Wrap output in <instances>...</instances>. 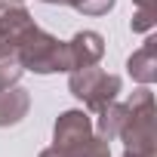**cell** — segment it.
Instances as JSON below:
<instances>
[{"label": "cell", "instance_id": "6da1fadb", "mask_svg": "<svg viewBox=\"0 0 157 157\" xmlns=\"http://www.w3.org/2000/svg\"><path fill=\"white\" fill-rule=\"evenodd\" d=\"M154 96L151 90H136L126 102V120L120 129V139L126 142V151L139 154H154L157 151V126H154Z\"/></svg>", "mask_w": 157, "mask_h": 157}, {"label": "cell", "instance_id": "7a4b0ae2", "mask_svg": "<svg viewBox=\"0 0 157 157\" xmlns=\"http://www.w3.org/2000/svg\"><path fill=\"white\" fill-rule=\"evenodd\" d=\"M16 52H19V62H22L25 71H34V74L68 71V52H65V43L56 40L52 34L40 31L37 25L16 43Z\"/></svg>", "mask_w": 157, "mask_h": 157}, {"label": "cell", "instance_id": "3957f363", "mask_svg": "<svg viewBox=\"0 0 157 157\" xmlns=\"http://www.w3.org/2000/svg\"><path fill=\"white\" fill-rule=\"evenodd\" d=\"M68 90L80 99L90 111L99 114L102 108H108V105L117 99V93H120V77H117V74H108V71H102V68H96V65H90V68L71 71Z\"/></svg>", "mask_w": 157, "mask_h": 157}, {"label": "cell", "instance_id": "277c9868", "mask_svg": "<svg viewBox=\"0 0 157 157\" xmlns=\"http://www.w3.org/2000/svg\"><path fill=\"white\" fill-rule=\"evenodd\" d=\"M93 139H96V129H93V120L83 111L59 114L56 129H52V148L56 151H62L65 157H83L90 151Z\"/></svg>", "mask_w": 157, "mask_h": 157}, {"label": "cell", "instance_id": "5b68a950", "mask_svg": "<svg viewBox=\"0 0 157 157\" xmlns=\"http://www.w3.org/2000/svg\"><path fill=\"white\" fill-rule=\"evenodd\" d=\"M65 52H68V71L90 68V65H96L105 56V40L96 31H80V34H74L65 43Z\"/></svg>", "mask_w": 157, "mask_h": 157}, {"label": "cell", "instance_id": "8992f818", "mask_svg": "<svg viewBox=\"0 0 157 157\" xmlns=\"http://www.w3.org/2000/svg\"><path fill=\"white\" fill-rule=\"evenodd\" d=\"M31 28H34V19L22 6V0H0V40L16 46Z\"/></svg>", "mask_w": 157, "mask_h": 157}, {"label": "cell", "instance_id": "52a82bcc", "mask_svg": "<svg viewBox=\"0 0 157 157\" xmlns=\"http://www.w3.org/2000/svg\"><path fill=\"white\" fill-rule=\"evenodd\" d=\"M126 71H129V77L132 80H139V83H154L157 80V40H145V46L142 49H136L132 56H129V62H126Z\"/></svg>", "mask_w": 157, "mask_h": 157}, {"label": "cell", "instance_id": "ba28073f", "mask_svg": "<svg viewBox=\"0 0 157 157\" xmlns=\"http://www.w3.org/2000/svg\"><path fill=\"white\" fill-rule=\"evenodd\" d=\"M31 108V96L22 86H3L0 90V126H16Z\"/></svg>", "mask_w": 157, "mask_h": 157}, {"label": "cell", "instance_id": "9c48e42d", "mask_svg": "<svg viewBox=\"0 0 157 157\" xmlns=\"http://www.w3.org/2000/svg\"><path fill=\"white\" fill-rule=\"evenodd\" d=\"M123 120H126V105L111 102L108 108H102V111H99V123H96L93 129H96V136H99V139L111 142V139H117V136H120Z\"/></svg>", "mask_w": 157, "mask_h": 157}, {"label": "cell", "instance_id": "30bf717a", "mask_svg": "<svg viewBox=\"0 0 157 157\" xmlns=\"http://www.w3.org/2000/svg\"><path fill=\"white\" fill-rule=\"evenodd\" d=\"M22 62H19V52L13 43L6 40H0V90L3 86H16L19 83V77H22Z\"/></svg>", "mask_w": 157, "mask_h": 157}, {"label": "cell", "instance_id": "8fae6325", "mask_svg": "<svg viewBox=\"0 0 157 157\" xmlns=\"http://www.w3.org/2000/svg\"><path fill=\"white\" fill-rule=\"evenodd\" d=\"M71 6L77 13H83V16H105L114 6V0H74Z\"/></svg>", "mask_w": 157, "mask_h": 157}, {"label": "cell", "instance_id": "7c38bea8", "mask_svg": "<svg viewBox=\"0 0 157 157\" xmlns=\"http://www.w3.org/2000/svg\"><path fill=\"white\" fill-rule=\"evenodd\" d=\"M157 22V6H139V13L132 16V31H151Z\"/></svg>", "mask_w": 157, "mask_h": 157}, {"label": "cell", "instance_id": "4fadbf2b", "mask_svg": "<svg viewBox=\"0 0 157 157\" xmlns=\"http://www.w3.org/2000/svg\"><path fill=\"white\" fill-rule=\"evenodd\" d=\"M83 157H111V142H105V139H93V145H90V151L83 154Z\"/></svg>", "mask_w": 157, "mask_h": 157}, {"label": "cell", "instance_id": "5bb4252c", "mask_svg": "<svg viewBox=\"0 0 157 157\" xmlns=\"http://www.w3.org/2000/svg\"><path fill=\"white\" fill-rule=\"evenodd\" d=\"M40 157H65V154L56 151V148H46V151H40Z\"/></svg>", "mask_w": 157, "mask_h": 157}, {"label": "cell", "instance_id": "9a60e30c", "mask_svg": "<svg viewBox=\"0 0 157 157\" xmlns=\"http://www.w3.org/2000/svg\"><path fill=\"white\" fill-rule=\"evenodd\" d=\"M123 157H154V154H139V151H123Z\"/></svg>", "mask_w": 157, "mask_h": 157}, {"label": "cell", "instance_id": "2e32d148", "mask_svg": "<svg viewBox=\"0 0 157 157\" xmlns=\"http://www.w3.org/2000/svg\"><path fill=\"white\" fill-rule=\"evenodd\" d=\"M43 3H62V6H71L74 0H43Z\"/></svg>", "mask_w": 157, "mask_h": 157}, {"label": "cell", "instance_id": "e0dca14e", "mask_svg": "<svg viewBox=\"0 0 157 157\" xmlns=\"http://www.w3.org/2000/svg\"><path fill=\"white\" fill-rule=\"evenodd\" d=\"M139 6H157V0H136Z\"/></svg>", "mask_w": 157, "mask_h": 157}]
</instances>
